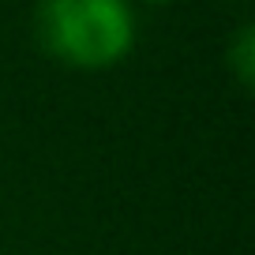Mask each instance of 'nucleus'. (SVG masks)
Returning a JSON list of instances; mask_svg holds the SVG:
<instances>
[{"instance_id":"1","label":"nucleus","mask_w":255,"mask_h":255,"mask_svg":"<svg viewBox=\"0 0 255 255\" xmlns=\"http://www.w3.org/2000/svg\"><path fill=\"white\" fill-rule=\"evenodd\" d=\"M34 34L64 68L105 72L135 49L139 19L131 0H38Z\"/></svg>"},{"instance_id":"2","label":"nucleus","mask_w":255,"mask_h":255,"mask_svg":"<svg viewBox=\"0 0 255 255\" xmlns=\"http://www.w3.org/2000/svg\"><path fill=\"white\" fill-rule=\"evenodd\" d=\"M225 68L244 90H252L255 83V26L252 23H240L237 34L225 41Z\"/></svg>"},{"instance_id":"3","label":"nucleus","mask_w":255,"mask_h":255,"mask_svg":"<svg viewBox=\"0 0 255 255\" xmlns=\"http://www.w3.org/2000/svg\"><path fill=\"white\" fill-rule=\"evenodd\" d=\"M143 4H173V0H143Z\"/></svg>"}]
</instances>
